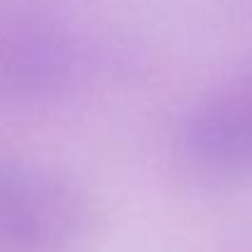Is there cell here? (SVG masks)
Returning a JSON list of instances; mask_svg holds the SVG:
<instances>
[{
	"label": "cell",
	"mask_w": 252,
	"mask_h": 252,
	"mask_svg": "<svg viewBox=\"0 0 252 252\" xmlns=\"http://www.w3.org/2000/svg\"><path fill=\"white\" fill-rule=\"evenodd\" d=\"M201 159L228 174H252V71L228 84L198 115Z\"/></svg>",
	"instance_id": "6da1fadb"
},
{
	"label": "cell",
	"mask_w": 252,
	"mask_h": 252,
	"mask_svg": "<svg viewBox=\"0 0 252 252\" xmlns=\"http://www.w3.org/2000/svg\"><path fill=\"white\" fill-rule=\"evenodd\" d=\"M66 198L59 189L39 181H0V243L32 250L66 223Z\"/></svg>",
	"instance_id": "7a4b0ae2"
}]
</instances>
